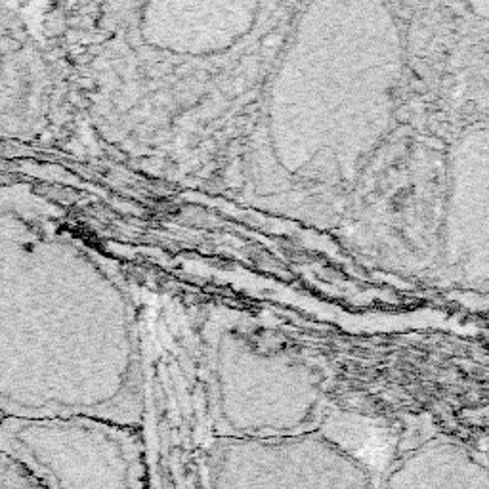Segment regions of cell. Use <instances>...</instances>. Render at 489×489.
<instances>
[{"instance_id":"2","label":"cell","mask_w":489,"mask_h":489,"mask_svg":"<svg viewBox=\"0 0 489 489\" xmlns=\"http://www.w3.org/2000/svg\"><path fill=\"white\" fill-rule=\"evenodd\" d=\"M195 342L208 440H266L315 432L323 418L320 377L293 359L283 338L243 311L211 308Z\"/></svg>"},{"instance_id":"1","label":"cell","mask_w":489,"mask_h":489,"mask_svg":"<svg viewBox=\"0 0 489 489\" xmlns=\"http://www.w3.org/2000/svg\"><path fill=\"white\" fill-rule=\"evenodd\" d=\"M0 415L145 425L142 313L33 187L0 189Z\"/></svg>"},{"instance_id":"3","label":"cell","mask_w":489,"mask_h":489,"mask_svg":"<svg viewBox=\"0 0 489 489\" xmlns=\"http://www.w3.org/2000/svg\"><path fill=\"white\" fill-rule=\"evenodd\" d=\"M0 453L45 489H145L143 430L96 418H4Z\"/></svg>"},{"instance_id":"8","label":"cell","mask_w":489,"mask_h":489,"mask_svg":"<svg viewBox=\"0 0 489 489\" xmlns=\"http://www.w3.org/2000/svg\"><path fill=\"white\" fill-rule=\"evenodd\" d=\"M2 420H4V417H2V415H0V422H2Z\"/></svg>"},{"instance_id":"4","label":"cell","mask_w":489,"mask_h":489,"mask_svg":"<svg viewBox=\"0 0 489 489\" xmlns=\"http://www.w3.org/2000/svg\"><path fill=\"white\" fill-rule=\"evenodd\" d=\"M206 489H379L363 461L318 432L208 440Z\"/></svg>"},{"instance_id":"5","label":"cell","mask_w":489,"mask_h":489,"mask_svg":"<svg viewBox=\"0 0 489 489\" xmlns=\"http://www.w3.org/2000/svg\"><path fill=\"white\" fill-rule=\"evenodd\" d=\"M23 12L0 4V138L38 140L69 121L71 77L43 23Z\"/></svg>"},{"instance_id":"6","label":"cell","mask_w":489,"mask_h":489,"mask_svg":"<svg viewBox=\"0 0 489 489\" xmlns=\"http://www.w3.org/2000/svg\"><path fill=\"white\" fill-rule=\"evenodd\" d=\"M379 489H489V453L451 440H430L401 453Z\"/></svg>"},{"instance_id":"7","label":"cell","mask_w":489,"mask_h":489,"mask_svg":"<svg viewBox=\"0 0 489 489\" xmlns=\"http://www.w3.org/2000/svg\"><path fill=\"white\" fill-rule=\"evenodd\" d=\"M0 489H45L23 464L0 453Z\"/></svg>"}]
</instances>
